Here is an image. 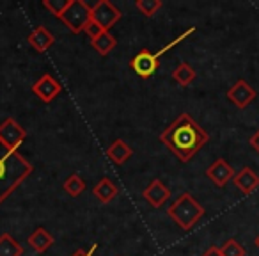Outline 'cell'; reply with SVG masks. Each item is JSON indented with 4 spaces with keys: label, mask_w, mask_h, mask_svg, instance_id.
I'll return each mask as SVG.
<instances>
[{
    "label": "cell",
    "mask_w": 259,
    "mask_h": 256,
    "mask_svg": "<svg viewBox=\"0 0 259 256\" xmlns=\"http://www.w3.org/2000/svg\"><path fill=\"white\" fill-rule=\"evenodd\" d=\"M160 141L178 157V160L190 162L192 157L209 142V135L188 112H183L160 134Z\"/></svg>",
    "instance_id": "obj_1"
},
{
    "label": "cell",
    "mask_w": 259,
    "mask_h": 256,
    "mask_svg": "<svg viewBox=\"0 0 259 256\" xmlns=\"http://www.w3.org/2000/svg\"><path fill=\"white\" fill-rule=\"evenodd\" d=\"M34 167L18 150L0 142V205L32 174Z\"/></svg>",
    "instance_id": "obj_2"
},
{
    "label": "cell",
    "mask_w": 259,
    "mask_h": 256,
    "mask_svg": "<svg viewBox=\"0 0 259 256\" xmlns=\"http://www.w3.org/2000/svg\"><path fill=\"white\" fill-rule=\"evenodd\" d=\"M167 213L181 230L188 231L204 217L206 210L190 192H183V194H180L174 199V203L169 206Z\"/></svg>",
    "instance_id": "obj_3"
},
{
    "label": "cell",
    "mask_w": 259,
    "mask_h": 256,
    "mask_svg": "<svg viewBox=\"0 0 259 256\" xmlns=\"http://www.w3.org/2000/svg\"><path fill=\"white\" fill-rule=\"evenodd\" d=\"M62 23L71 30L73 34H80L85 25L91 22V6L83 0H69L68 8L59 16Z\"/></svg>",
    "instance_id": "obj_4"
},
{
    "label": "cell",
    "mask_w": 259,
    "mask_h": 256,
    "mask_svg": "<svg viewBox=\"0 0 259 256\" xmlns=\"http://www.w3.org/2000/svg\"><path fill=\"white\" fill-rule=\"evenodd\" d=\"M121 16L122 13L119 11L117 6H114L108 0H98L96 4L91 6V20L107 32L121 20Z\"/></svg>",
    "instance_id": "obj_5"
},
{
    "label": "cell",
    "mask_w": 259,
    "mask_h": 256,
    "mask_svg": "<svg viewBox=\"0 0 259 256\" xmlns=\"http://www.w3.org/2000/svg\"><path fill=\"white\" fill-rule=\"evenodd\" d=\"M27 139V132L16 119L8 118L0 123V142L9 150H18Z\"/></svg>",
    "instance_id": "obj_6"
},
{
    "label": "cell",
    "mask_w": 259,
    "mask_h": 256,
    "mask_svg": "<svg viewBox=\"0 0 259 256\" xmlns=\"http://www.w3.org/2000/svg\"><path fill=\"white\" fill-rule=\"evenodd\" d=\"M226 96H227V100L234 105V107L247 108L248 105L257 98V91H255L254 87L247 82V80L240 79V80H236L229 89H227Z\"/></svg>",
    "instance_id": "obj_7"
},
{
    "label": "cell",
    "mask_w": 259,
    "mask_h": 256,
    "mask_svg": "<svg viewBox=\"0 0 259 256\" xmlns=\"http://www.w3.org/2000/svg\"><path fill=\"white\" fill-rule=\"evenodd\" d=\"M130 68L134 69L141 79H149L158 71L160 59L156 57V54H151L148 48H144L130 61Z\"/></svg>",
    "instance_id": "obj_8"
},
{
    "label": "cell",
    "mask_w": 259,
    "mask_h": 256,
    "mask_svg": "<svg viewBox=\"0 0 259 256\" xmlns=\"http://www.w3.org/2000/svg\"><path fill=\"white\" fill-rule=\"evenodd\" d=\"M61 91H62V86L59 84V80H55L54 77L50 75V73L41 75V79L32 86V93L36 94L43 103L54 101L55 98L61 94Z\"/></svg>",
    "instance_id": "obj_9"
},
{
    "label": "cell",
    "mask_w": 259,
    "mask_h": 256,
    "mask_svg": "<svg viewBox=\"0 0 259 256\" xmlns=\"http://www.w3.org/2000/svg\"><path fill=\"white\" fill-rule=\"evenodd\" d=\"M234 169L229 166L226 159H217L211 166L206 169V176L217 185V187H226L231 180L234 178Z\"/></svg>",
    "instance_id": "obj_10"
},
{
    "label": "cell",
    "mask_w": 259,
    "mask_h": 256,
    "mask_svg": "<svg viewBox=\"0 0 259 256\" xmlns=\"http://www.w3.org/2000/svg\"><path fill=\"white\" fill-rule=\"evenodd\" d=\"M142 198L153 206V208H160L165 205V201L170 198V189L163 184L162 180H153L148 187L142 191Z\"/></svg>",
    "instance_id": "obj_11"
},
{
    "label": "cell",
    "mask_w": 259,
    "mask_h": 256,
    "mask_svg": "<svg viewBox=\"0 0 259 256\" xmlns=\"http://www.w3.org/2000/svg\"><path fill=\"white\" fill-rule=\"evenodd\" d=\"M233 184L236 185L241 194L248 196L259 189V174L252 167H243V169H240L234 174Z\"/></svg>",
    "instance_id": "obj_12"
},
{
    "label": "cell",
    "mask_w": 259,
    "mask_h": 256,
    "mask_svg": "<svg viewBox=\"0 0 259 256\" xmlns=\"http://www.w3.org/2000/svg\"><path fill=\"white\" fill-rule=\"evenodd\" d=\"M119 194V187L110 180V178H101L96 185L93 187V196L101 203V205H108L112 203Z\"/></svg>",
    "instance_id": "obj_13"
},
{
    "label": "cell",
    "mask_w": 259,
    "mask_h": 256,
    "mask_svg": "<svg viewBox=\"0 0 259 256\" xmlns=\"http://www.w3.org/2000/svg\"><path fill=\"white\" fill-rule=\"evenodd\" d=\"M27 41H29V45L34 48V50L47 52L48 48L55 43V36L47 29V27L41 25V27H36V29L27 36Z\"/></svg>",
    "instance_id": "obj_14"
},
{
    "label": "cell",
    "mask_w": 259,
    "mask_h": 256,
    "mask_svg": "<svg viewBox=\"0 0 259 256\" xmlns=\"http://www.w3.org/2000/svg\"><path fill=\"white\" fill-rule=\"evenodd\" d=\"M27 242H29V245L34 249V251L39 252V254H43V252H47L48 249L54 245L55 240H54V237H52V233L47 230V228H36V230L29 235Z\"/></svg>",
    "instance_id": "obj_15"
},
{
    "label": "cell",
    "mask_w": 259,
    "mask_h": 256,
    "mask_svg": "<svg viewBox=\"0 0 259 256\" xmlns=\"http://www.w3.org/2000/svg\"><path fill=\"white\" fill-rule=\"evenodd\" d=\"M134 155V150L130 148L122 139H115L110 146L107 148V159L115 166H121L126 160H130V157Z\"/></svg>",
    "instance_id": "obj_16"
},
{
    "label": "cell",
    "mask_w": 259,
    "mask_h": 256,
    "mask_svg": "<svg viewBox=\"0 0 259 256\" xmlns=\"http://www.w3.org/2000/svg\"><path fill=\"white\" fill-rule=\"evenodd\" d=\"M195 77H197V73H195V69L192 68L188 62H180V64L176 66V69L172 71V80L176 84H180L181 87L190 86L195 80Z\"/></svg>",
    "instance_id": "obj_17"
},
{
    "label": "cell",
    "mask_w": 259,
    "mask_h": 256,
    "mask_svg": "<svg viewBox=\"0 0 259 256\" xmlns=\"http://www.w3.org/2000/svg\"><path fill=\"white\" fill-rule=\"evenodd\" d=\"M91 47H93L94 50L101 55V57H105V55H108L115 47H117V40H115L110 32H107V30H105V32L100 34L96 40L91 41Z\"/></svg>",
    "instance_id": "obj_18"
},
{
    "label": "cell",
    "mask_w": 259,
    "mask_h": 256,
    "mask_svg": "<svg viewBox=\"0 0 259 256\" xmlns=\"http://www.w3.org/2000/svg\"><path fill=\"white\" fill-rule=\"evenodd\" d=\"M0 256H23V247L9 233L0 235Z\"/></svg>",
    "instance_id": "obj_19"
},
{
    "label": "cell",
    "mask_w": 259,
    "mask_h": 256,
    "mask_svg": "<svg viewBox=\"0 0 259 256\" xmlns=\"http://www.w3.org/2000/svg\"><path fill=\"white\" fill-rule=\"evenodd\" d=\"M62 187H64V191L68 192L71 198H78V196L85 191V181L80 178L78 173H73L71 176L64 181V185H62Z\"/></svg>",
    "instance_id": "obj_20"
},
{
    "label": "cell",
    "mask_w": 259,
    "mask_h": 256,
    "mask_svg": "<svg viewBox=\"0 0 259 256\" xmlns=\"http://www.w3.org/2000/svg\"><path fill=\"white\" fill-rule=\"evenodd\" d=\"M163 6L162 0H137L135 8L141 11V15H144L146 18H151L158 13V9Z\"/></svg>",
    "instance_id": "obj_21"
},
{
    "label": "cell",
    "mask_w": 259,
    "mask_h": 256,
    "mask_svg": "<svg viewBox=\"0 0 259 256\" xmlns=\"http://www.w3.org/2000/svg\"><path fill=\"white\" fill-rule=\"evenodd\" d=\"M224 256H245V249L236 238H229L224 242V245L220 247Z\"/></svg>",
    "instance_id": "obj_22"
},
{
    "label": "cell",
    "mask_w": 259,
    "mask_h": 256,
    "mask_svg": "<svg viewBox=\"0 0 259 256\" xmlns=\"http://www.w3.org/2000/svg\"><path fill=\"white\" fill-rule=\"evenodd\" d=\"M68 4H69V0H43V8L48 9L55 18H59V16L64 13Z\"/></svg>",
    "instance_id": "obj_23"
},
{
    "label": "cell",
    "mask_w": 259,
    "mask_h": 256,
    "mask_svg": "<svg viewBox=\"0 0 259 256\" xmlns=\"http://www.w3.org/2000/svg\"><path fill=\"white\" fill-rule=\"evenodd\" d=\"M194 30H195V27H190V29H188L187 32H183V34H181V36H178L174 41H170L169 45H165V47H163V48H160V52H156V57L160 59L163 54H167V52H169V50H172V48L176 47V45H180L181 41H185V40H187V38L190 36V34H194Z\"/></svg>",
    "instance_id": "obj_24"
},
{
    "label": "cell",
    "mask_w": 259,
    "mask_h": 256,
    "mask_svg": "<svg viewBox=\"0 0 259 256\" xmlns=\"http://www.w3.org/2000/svg\"><path fill=\"white\" fill-rule=\"evenodd\" d=\"M83 32H85L87 36H89V40L93 41V40H96V38L100 36V34H103L105 30L101 29V27L98 25L96 22H93V20H91V22H89V23H87V25H85V29H83Z\"/></svg>",
    "instance_id": "obj_25"
},
{
    "label": "cell",
    "mask_w": 259,
    "mask_h": 256,
    "mask_svg": "<svg viewBox=\"0 0 259 256\" xmlns=\"http://www.w3.org/2000/svg\"><path fill=\"white\" fill-rule=\"evenodd\" d=\"M98 249V244H93L87 251H83V249H78V251H75L71 256H94V252H96Z\"/></svg>",
    "instance_id": "obj_26"
},
{
    "label": "cell",
    "mask_w": 259,
    "mask_h": 256,
    "mask_svg": "<svg viewBox=\"0 0 259 256\" xmlns=\"http://www.w3.org/2000/svg\"><path fill=\"white\" fill-rule=\"evenodd\" d=\"M202 256H224V254H222V251H220V247L211 245V247H208L204 252H202Z\"/></svg>",
    "instance_id": "obj_27"
},
{
    "label": "cell",
    "mask_w": 259,
    "mask_h": 256,
    "mask_svg": "<svg viewBox=\"0 0 259 256\" xmlns=\"http://www.w3.org/2000/svg\"><path fill=\"white\" fill-rule=\"evenodd\" d=\"M248 142H250V146H252V148H254L255 152L259 153V128H257V132H255V134L252 135V137H250V141H248Z\"/></svg>",
    "instance_id": "obj_28"
},
{
    "label": "cell",
    "mask_w": 259,
    "mask_h": 256,
    "mask_svg": "<svg viewBox=\"0 0 259 256\" xmlns=\"http://www.w3.org/2000/svg\"><path fill=\"white\" fill-rule=\"evenodd\" d=\"M254 244H255V247H257V249H259V235H257V237H255V240H254Z\"/></svg>",
    "instance_id": "obj_29"
}]
</instances>
